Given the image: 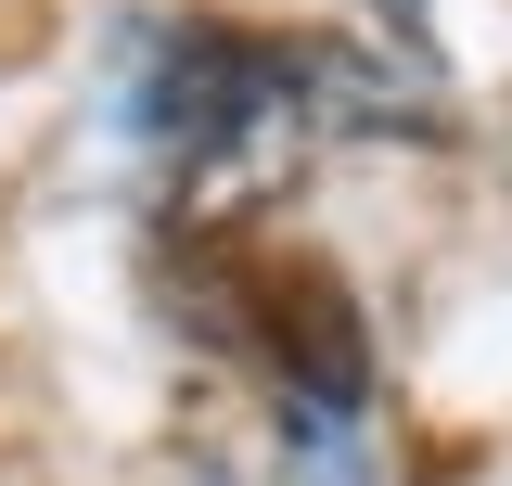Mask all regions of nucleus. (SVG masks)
Segmentation results:
<instances>
[{"instance_id": "1", "label": "nucleus", "mask_w": 512, "mask_h": 486, "mask_svg": "<svg viewBox=\"0 0 512 486\" xmlns=\"http://www.w3.org/2000/svg\"><path fill=\"white\" fill-rule=\"evenodd\" d=\"M308 116H320V90H295V52H256V39H218V26L128 39V128L205 218L282 192V167L308 154Z\"/></svg>"}]
</instances>
